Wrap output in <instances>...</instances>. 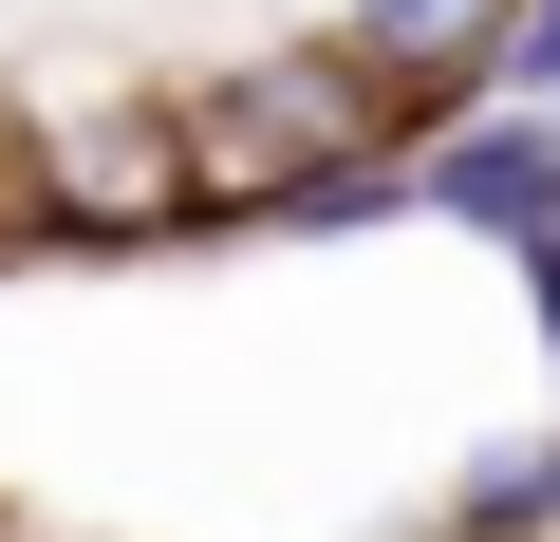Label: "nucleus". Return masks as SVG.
<instances>
[{"label": "nucleus", "instance_id": "obj_1", "mask_svg": "<svg viewBox=\"0 0 560 542\" xmlns=\"http://www.w3.org/2000/svg\"><path fill=\"white\" fill-rule=\"evenodd\" d=\"M168 131H187L206 224H261L280 187H318L337 150H393V131H374V94H355V57H337V20H318V38H280V57L187 76V94H168Z\"/></svg>", "mask_w": 560, "mask_h": 542}, {"label": "nucleus", "instance_id": "obj_2", "mask_svg": "<svg viewBox=\"0 0 560 542\" xmlns=\"http://www.w3.org/2000/svg\"><path fill=\"white\" fill-rule=\"evenodd\" d=\"M504 20L523 0H337V57L393 150H448L467 113H504Z\"/></svg>", "mask_w": 560, "mask_h": 542}, {"label": "nucleus", "instance_id": "obj_3", "mask_svg": "<svg viewBox=\"0 0 560 542\" xmlns=\"http://www.w3.org/2000/svg\"><path fill=\"white\" fill-rule=\"evenodd\" d=\"M411 224H467V243L541 262L560 243V131L541 113H467L448 150H411Z\"/></svg>", "mask_w": 560, "mask_h": 542}, {"label": "nucleus", "instance_id": "obj_4", "mask_svg": "<svg viewBox=\"0 0 560 542\" xmlns=\"http://www.w3.org/2000/svg\"><path fill=\"white\" fill-rule=\"evenodd\" d=\"M430 542H560V430L541 449H467L448 505H430Z\"/></svg>", "mask_w": 560, "mask_h": 542}, {"label": "nucleus", "instance_id": "obj_5", "mask_svg": "<svg viewBox=\"0 0 560 542\" xmlns=\"http://www.w3.org/2000/svg\"><path fill=\"white\" fill-rule=\"evenodd\" d=\"M374 224H411V150H337L318 187L261 206V243H374Z\"/></svg>", "mask_w": 560, "mask_h": 542}, {"label": "nucleus", "instance_id": "obj_6", "mask_svg": "<svg viewBox=\"0 0 560 542\" xmlns=\"http://www.w3.org/2000/svg\"><path fill=\"white\" fill-rule=\"evenodd\" d=\"M504 113L560 131V0H523V20H504Z\"/></svg>", "mask_w": 560, "mask_h": 542}, {"label": "nucleus", "instance_id": "obj_7", "mask_svg": "<svg viewBox=\"0 0 560 542\" xmlns=\"http://www.w3.org/2000/svg\"><path fill=\"white\" fill-rule=\"evenodd\" d=\"M523 319H541V374H560V243L523 262Z\"/></svg>", "mask_w": 560, "mask_h": 542}, {"label": "nucleus", "instance_id": "obj_8", "mask_svg": "<svg viewBox=\"0 0 560 542\" xmlns=\"http://www.w3.org/2000/svg\"><path fill=\"white\" fill-rule=\"evenodd\" d=\"M0 262H38V224H20V150H0Z\"/></svg>", "mask_w": 560, "mask_h": 542}, {"label": "nucleus", "instance_id": "obj_9", "mask_svg": "<svg viewBox=\"0 0 560 542\" xmlns=\"http://www.w3.org/2000/svg\"><path fill=\"white\" fill-rule=\"evenodd\" d=\"M0 542H20V505H0Z\"/></svg>", "mask_w": 560, "mask_h": 542}]
</instances>
